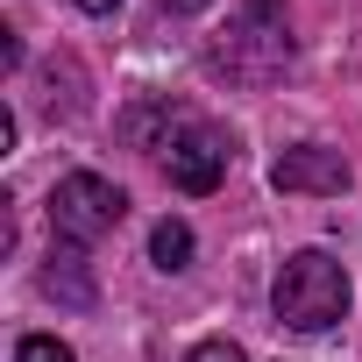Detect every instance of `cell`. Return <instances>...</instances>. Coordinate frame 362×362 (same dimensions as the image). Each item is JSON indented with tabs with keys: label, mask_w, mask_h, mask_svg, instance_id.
I'll return each instance as SVG.
<instances>
[{
	"label": "cell",
	"mask_w": 362,
	"mask_h": 362,
	"mask_svg": "<svg viewBox=\"0 0 362 362\" xmlns=\"http://www.w3.org/2000/svg\"><path fill=\"white\" fill-rule=\"evenodd\" d=\"M128 135L163 163L170 185L192 192V199H206L221 177H228V163H235L228 128L206 121V114H192V107H142V114H128Z\"/></svg>",
	"instance_id": "1"
},
{
	"label": "cell",
	"mask_w": 362,
	"mask_h": 362,
	"mask_svg": "<svg viewBox=\"0 0 362 362\" xmlns=\"http://www.w3.org/2000/svg\"><path fill=\"white\" fill-rule=\"evenodd\" d=\"M206 64L235 86H277L291 71V29L277 15V0H242L221 29V43L206 50Z\"/></svg>",
	"instance_id": "2"
},
{
	"label": "cell",
	"mask_w": 362,
	"mask_h": 362,
	"mask_svg": "<svg viewBox=\"0 0 362 362\" xmlns=\"http://www.w3.org/2000/svg\"><path fill=\"white\" fill-rule=\"evenodd\" d=\"M270 305H277L284 327H298V334H327V327L348 313V270H341L327 249H298V256H284Z\"/></svg>",
	"instance_id": "3"
},
{
	"label": "cell",
	"mask_w": 362,
	"mask_h": 362,
	"mask_svg": "<svg viewBox=\"0 0 362 362\" xmlns=\"http://www.w3.org/2000/svg\"><path fill=\"white\" fill-rule=\"evenodd\" d=\"M121 221H128V192L114 185V177H100V170H71V177H57V185H50V228H57V242L93 249V242L114 235Z\"/></svg>",
	"instance_id": "4"
},
{
	"label": "cell",
	"mask_w": 362,
	"mask_h": 362,
	"mask_svg": "<svg viewBox=\"0 0 362 362\" xmlns=\"http://www.w3.org/2000/svg\"><path fill=\"white\" fill-rule=\"evenodd\" d=\"M270 185L277 192H305V199H334V192H348V156L327 149V142H291L270 163Z\"/></svg>",
	"instance_id": "5"
},
{
	"label": "cell",
	"mask_w": 362,
	"mask_h": 362,
	"mask_svg": "<svg viewBox=\"0 0 362 362\" xmlns=\"http://www.w3.org/2000/svg\"><path fill=\"white\" fill-rule=\"evenodd\" d=\"M43 291L64 298V305H93V270H86V249H78V242H57V249H50Z\"/></svg>",
	"instance_id": "6"
},
{
	"label": "cell",
	"mask_w": 362,
	"mask_h": 362,
	"mask_svg": "<svg viewBox=\"0 0 362 362\" xmlns=\"http://www.w3.org/2000/svg\"><path fill=\"white\" fill-rule=\"evenodd\" d=\"M149 256H156V270H185V263H192V228H185V221H156Z\"/></svg>",
	"instance_id": "7"
},
{
	"label": "cell",
	"mask_w": 362,
	"mask_h": 362,
	"mask_svg": "<svg viewBox=\"0 0 362 362\" xmlns=\"http://www.w3.org/2000/svg\"><path fill=\"white\" fill-rule=\"evenodd\" d=\"M15 362H78V355H71L57 334H29V341L15 348Z\"/></svg>",
	"instance_id": "8"
},
{
	"label": "cell",
	"mask_w": 362,
	"mask_h": 362,
	"mask_svg": "<svg viewBox=\"0 0 362 362\" xmlns=\"http://www.w3.org/2000/svg\"><path fill=\"white\" fill-rule=\"evenodd\" d=\"M185 362H249V355H242V348H235L228 334H214V341H199V348H192Z\"/></svg>",
	"instance_id": "9"
},
{
	"label": "cell",
	"mask_w": 362,
	"mask_h": 362,
	"mask_svg": "<svg viewBox=\"0 0 362 362\" xmlns=\"http://www.w3.org/2000/svg\"><path fill=\"white\" fill-rule=\"evenodd\" d=\"M170 15H199V8H214V0H163Z\"/></svg>",
	"instance_id": "10"
},
{
	"label": "cell",
	"mask_w": 362,
	"mask_h": 362,
	"mask_svg": "<svg viewBox=\"0 0 362 362\" xmlns=\"http://www.w3.org/2000/svg\"><path fill=\"white\" fill-rule=\"evenodd\" d=\"M78 8H86V15H114V8H121V0H78Z\"/></svg>",
	"instance_id": "11"
}]
</instances>
